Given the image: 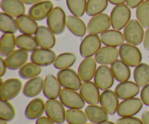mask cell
Instances as JSON below:
<instances>
[{
	"instance_id": "1",
	"label": "cell",
	"mask_w": 149,
	"mask_h": 124,
	"mask_svg": "<svg viewBox=\"0 0 149 124\" xmlns=\"http://www.w3.org/2000/svg\"><path fill=\"white\" fill-rule=\"evenodd\" d=\"M111 23L113 29L120 30L130 21L131 10L127 4L115 6L111 12Z\"/></svg>"
},
{
	"instance_id": "2",
	"label": "cell",
	"mask_w": 149,
	"mask_h": 124,
	"mask_svg": "<svg viewBox=\"0 0 149 124\" xmlns=\"http://www.w3.org/2000/svg\"><path fill=\"white\" fill-rule=\"evenodd\" d=\"M125 40L128 44L138 46L143 42L144 32L143 27L137 20H131L125 26L123 32Z\"/></svg>"
},
{
	"instance_id": "3",
	"label": "cell",
	"mask_w": 149,
	"mask_h": 124,
	"mask_svg": "<svg viewBox=\"0 0 149 124\" xmlns=\"http://www.w3.org/2000/svg\"><path fill=\"white\" fill-rule=\"evenodd\" d=\"M66 15L61 7H55L47 18V27L55 35L62 34L66 26Z\"/></svg>"
},
{
	"instance_id": "4",
	"label": "cell",
	"mask_w": 149,
	"mask_h": 124,
	"mask_svg": "<svg viewBox=\"0 0 149 124\" xmlns=\"http://www.w3.org/2000/svg\"><path fill=\"white\" fill-rule=\"evenodd\" d=\"M57 78L64 89L78 91L80 90L82 86V81L79 74L71 68L63 69L58 71Z\"/></svg>"
},
{
	"instance_id": "5",
	"label": "cell",
	"mask_w": 149,
	"mask_h": 124,
	"mask_svg": "<svg viewBox=\"0 0 149 124\" xmlns=\"http://www.w3.org/2000/svg\"><path fill=\"white\" fill-rule=\"evenodd\" d=\"M119 57L123 62L130 67H136L141 64L142 54L141 50L135 45L123 44L119 49Z\"/></svg>"
},
{
	"instance_id": "6",
	"label": "cell",
	"mask_w": 149,
	"mask_h": 124,
	"mask_svg": "<svg viewBox=\"0 0 149 124\" xmlns=\"http://www.w3.org/2000/svg\"><path fill=\"white\" fill-rule=\"evenodd\" d=\"M45 113L47 116L55 123L63 124L65 121V111L64 105L57 100H48L45 103Z\"/></svg>"
},
{
	"instance_id": "7",
	"label": "cell",
	"mask_w": 149,
	"mask_h": 124,
	"mask_svg": "<svg viewBox=\"0 0 149 124\" xmlns=\"http://www.w3.org/2000/svg\"><path fill=\"white\" fill-rule=\"evenodd\" d=\"M101 39L97 34L87 35L80 44V55L84 58L95 55L101 48Z\"/></svg>"
},
{
	"instance_id": "8",
	"label": "cell",
	"mask_w": 149,
	"mask_h": 124,
	"mask_svg": "<svg viewBox=\"0 0 149 124\" xmlns=\"http://www.w3.org/2000/svg\"><path fill=\"white\" fill-rule=\"evenodd\" d=\"M60 101L68 109H82L85 106L86 102L80 93L68 89H63L60 94Z\"/></svg>"
},
{
	"instance_id": "9",
	"label": "cell",
	"mask_w": 149,
	"mask_h": 124,
	"mask_svg": "<svg viewBox=\"0 0 149 124\" xmlns=\"http://www.w3.org/2000/svg\"><path fill=\"white\" fill-rule=\"evenodd\" d=\"M94 83L100 90L109 89L114 83V76L108 65H100L97 68L94 77Z\"/></svg>"
},
{
	"instance_id": "10",
	"label": "cell",
	"mask_w": 149,
	"mask_h": 124,
	"mask_svg": "<svg viewBox=\"0 0 149 124\" xmlns=\"http://www.w3.org/2000/svg\"><path fill=\"white\" fill-rule=\"evenodd\" d=\"M23 84L18 78H9L6 81H1L0 87L1 100H11L17 97L22 89Z\"/></svg>"
},
{
	"instance_id": "11",
	"label": "cell",
	"mask_w": 149,
	"mask_h": 124,
	"mask_svg": "<svg viewBox=\"0 0 149 124\" xmlns=\"http://www.w3.org/2000/svg\"><path fill=\"white\" fill-rule=\"evenodd\" d=\"M143 105V103L140 98L133 97L125 100L119 103L117 114L120 117H132L141 111Z\"/></svg>"
},
{
	"instance_id": "12",
	"label": "cell",
	"mask_w": 149,
	"mask_h": 124,
	"mask_svg": "<svg viewBox=\"0 0 149 124\" xmlns=\"http://www.w3.org/2000/svg\"><path fill=\"white\" fill-rule=\"evenodd\" d=\"M111 26V18L107 14L101 13L93 16L87 25V31L90 34L103 33L109 29Z\"/></svg>"
},
{
	"instance_id": "13",
	"label": "cell",
	"mask_w": 149,
	"mask_h": 124,
	"mask_svg": "<svg viewBox=\"0 0 149 124\" xmlns=\"http://www.w3.org/2000/svg\"><path fill=\"white\" fill-rule=\"evenodd\" d=\"M119 99L115 91L110 89L105 90L100 94V105L109 115L113 116L117 113Z\"/></svg>"
},
{
	"instance_id": "14",
	"label": "cell",
	"mask_w": 149,
	"mask_h": 124,
	"mask_svg": "<svg viewBox=\"0 0 149 124\" xmlns=\"http://www.w3.org/2000/svg\"><path fill=\"white\" fill-rule=\"evenodd\" d=\"M53 3L49 0L42 1L33 4L29 10V15L36 21L47 18L53 10Z\"/></svg>"
},
{
	"instance_id": "15",
	"label": "cell",
	"mask_w": 149,
	"mask_h": 124,
	"mask_svg": "<svg viewBox=\"0 0 149 124\" xmlns=\"http://www.w3.org/2000/svg\"><path fill=\"white\" fill-rule=\"evenodd\" d=\"M56 57V54L51 49L39 48L32 52L31 60L41 67L49 66L54 63Z\"/></svg>"
},
{
	"instance_id": "16",
	"label": "cell",
	"mask_w": 149,
	"mask_h": 124,
	"mask_svg": "<svg viewBox=\"0 0 149 124\" xmlns=\"http://www.w3.org/2000/svg\"><path fill=\"white\" fill-rule=\"evenodd\" d=\"M80 94L89 105H97L100 103V89L92 81L84 82L80 89Z\"/></svg>"
},
{
	"instance_id": "17",
	"label": "cell",
	"mask_w": 149,
	"mask_h": 124,
	"mask_svg": "<svg viewBox=\"0 0 149 124\" xmlns=\"http://www.w3.org/2000/svg\"><path fill=\"white\" fill-rule=\"evenodd\" d=\"M62 86L60 84L58 78L52 74H49L45 77L44 82L43 94L48 100H56L60 97Z\"/></svg>"
},
{
	"instance_id": "18",
	"label": "cell",
	"mask_w": 149,
	"mask_h": 124,
	"mask_svg": "<svg viewBox=\"0 0 149 124\" xmlns=\"http://www.w3.org/2000/svg\"><path fill=\"white\" fill-rule=\"evenodd\" d=\"M35 38L41 48L51 49L55 46L56 43L55 33L45 26H41L38 28L37 31L35 33Z\"/></svg>"
},
{
	"instance_id": "19",
	"label": "cell",
	"mask_w": 149,
	"mask_h": 124,
	"mask_svg": "<svg viewBox=\"0 0 149 124\" xmlns=\"http://www.w3.org/2000/svg\"><path fill=\"white\" fill-rule=\"evenodd\" d=\"M97 71V62L92 57L84 58L78 68V74L83 82L90 81L95 77Z\"/></svg>"
},
{
	"instance_id": "20",
	"label": "cell",
	"mask_w": 149,
	"mask_h": 124,
	"mask_svg": "<svg viewBox=\"0 0 149 124\" xmlns=\"http://www.w3.org/2000/svg\"><path fill=\"white\" fill-rule=\"evenodd\" d=\"M119 56V50L116 47L105 46L100 48V50L95 55L97 63L100 65H111L113 62L117 60Z\"/></svg>"
},
{
	"instance_id": "21",
	"label": "cell",
	"mask_w": 149,
	"mask_h": 124,
	"mask_svg": "<svg viewBox=\"0 0 149 124\" xmlns=\"http://www.w3.org/2000/svg\"><path fill=\"white\" fill-rule=\"evenodd\" d=\"M115 93L122 100L133 98L140 92V87L132 81L120 82L115 88Z\"/></svg>"
},
{
	"instance_id": "22",
	"label": "cell",
	"mask_w": 149,
	"mask_h": 124,
	"mask_svg": "<svg viewBox=\"0 0 149 124\" xmlns=\"http://www.w3.org/2000/svg\"><path fill=\"white\" fill-rule=\"evenodd\" d=\"M29 59V54L22 49H17L6 57L5 62L7 68L10 70L20 69L27 62Z\"/></svg>"
},
{
	"instance_id": "23",
	"label": "cell",
	"mask_w": 149,
	"mask_h": 124,
	"mask_svg": "<svg viewBox=\"0 0 149 124\" xmlns=\"http://www.w3.org/2000/svg\"><path fill=\"white\" fill-rule=\"evenodd\" d=\"M84 112L88 120L93 124H102L109 120V113L103 107L97 105L87 106Z\"/></svg>"
},
{
	"instance_id": "24",
	"label": "cell",
	"mask_w": 149,
	"mask_h": 124,
	"mask_svg": "<svg viewBox=\"0 0 149 124\" xmlns=\"http://www.w3.org/2000/svg\"><path fill=\"white\" fill-rule=\"evenodd\" d=\"M17 29L23 34H35L38 30L37 23L29 15H22L16 18Z\"/></svg>"
},
{
	"instance_id": "25",
	"label": "cell",
	"mask_w": 149,
	"mask_h": 124,
	"mask_svg": "<svg viewBox=\"0 0 149 124\" xmlns=\"http://www.w3.org/2000/svg\"><path fill=\"white\" fill-rule=\"evenodd\" d=\"M45 111V103L41 98H35L28 104L25 110V116L29 120L38 119Z\"/></svg>"
},
{
	"instance_id": "26",
	"label": "cell",
	"mask_w": 149,
	"mask_h": 124,
	"mask_svg": "<svg viewBox=\"0 0 149 124\" xmlns=\"http://www.w3.org/2000/svg\"><path fill=\"white\" fill-rule=\"evenodd\" d=\"M111 69L114 78L119 82L127 81L130 78V68L122 60H117L113 62L111 65Z\"/></svg>"
},
{
	"instance_id": "27",
	"label": "cell",
	"mask_w": 149,
	"mask_h": 124,
	"mask_svg": "<svg viewBox=\"0 0 149 124\" xmlns=\"http://www.w3.org/2000/svg\"><path fill=\"white\" fill-rule=\"evenodd\" d=\"M1 8L7 14L16 17L26 12L24 3L20 0H1Z\"/></svg>"
},
{
	"instance_id": "28",
	"label": "cell",
	"mask_w": 149,
	"mask_h": 124,
	"mask_svg": "<svg viewBox=\"0 0 149 124\" xmlns=\"http://www.w3.org/2000/svg\"><path fill=\"white\" fill-rule=\"evenodd\" d=\"M100 39L103 44L106 46L117 47L123 44L125 42V37L122 32L119 30L112 29L103 32L100 35Z\"/></svg>"
},
{
	"instance_id": "29",
	"label": "cell",
	"mask_w": 149,
	"mask_h": 124,
	"mask_svg": "<svg viewBox=\"0 0 149 124\" xmlns=\"http://www.w3.org/2000/svg\"><path fill=\"white\" fill-rule=\"evenodd\" d=\"M45 80L40 76L31 78L25 84L23 94L27 97H35L43 91Z\"/></svg>"
},
{
	"instance_id": "30",
	"label": "cell",
	"mask_w": 149,
	"mask_h": 124,
	"mask_svg": "<svg viewBox=\"0 0 149 124\" xmlns=\"http://www.w3.org/2000/svg\"><path fill=\"white\" fill-rule=\"evenodd\" d=\"M66 27L74 35L83 37L87 32V27L81 19L74 15L68 16L66 18Z\"/></svg>"
},
{
	"instance_id": "31",
	"label": "cell",
	"mask_w": 149,
	"mask_h": 124,
	"mask_svg": "<svg viewBox=\"0 0 149 124\" xmlns=\"http://www.w3.org/2000/svg\"><path fill=\"white\" fill-rule=\"evenodd\" d=\"M16 46L19 49L26 52H32L38 49V42L36 38L29 34H22L16 38Z\"/></svg>"
},
{
	"instance_id": "32",
	"label": "cell",
	"mask_w": 149,
	"mask_h": 124,
	"mask_svg": "<svg viewBox=\"0 0 149 124\" xmlns=\"http://www.w3.org/2000/svg\"><path fill=\"white\" fill-rule=\"evenodd\" d=\"M16 39L13 33H4L0 39V54L1 57H7L15 51Z\"/></svg>"
},
{
	"instance_id": "33",
	"label": "cell",
	"mask_w": 149,
	"mask_h": 124,
	"mask_svg": "<svg viewBox=\"0 0 149 124\" xmlns=\"http://www.w3.org/2000/svg\"><path fill=\"white\" fill-rule=\"evenodd\" d=\"M135 82L140 87H143L149 84V65L141 63L135 67L133 73Z\"/></svg>"
},
{
	"instance_id": "34",
	"label": "cell",
	"mask_w": 149,
	"mask_h": 124,
	"mask_svg": "<svg viewBox=\"0 0 149 124\" xmlns=\"http://www.w3.org/2000/svg\"><path fill=\"white\" fill-rule=\"evenodd\" d=\"M6 12L0 13V30L4 33H15L17 30L16 20Z\"/></svg>"
},
{
	"instance_id": "35",
	"label": "cell",
	"mask_w": 149,
	"mask_h": 124,
	"mask_svg": "<svg viewBox=\"0 0 149 124\" xmlns=\"http://www.w3.org/2000/svg\"><path fill=\"white\" fill-rule=\"evenodd\" d=\"M77 60V57L74 53L65 52L58 55L55 59L53 65L55 68L58 70L70 68Z\"/></svg>"
},
{
	"instance_id": "36",
	"label": "cell",
	"mask_w": 149,
	"mask_h": 124,
	"mask_svg": "<svg viewBox=\"0 0 149 124\" xmlns=\"http://www.w3.org/2000/svg\"><path fill=\"white\" fill-rule=\"evenodd\" d=\"M108 4V0H87L86 13L87 15L92 17L101 14L106 10Z\"/></svg>"
},
{
	"instance_id": "37",
	"label": "cell",
	"mask_w": 149,
	"mask_h": 124,
	"mask_svg": "<svg viewBox=\"0 0 149 124\" xmlns=\"http://www.w3.org/2000/svg\"><path fill=\"white\" fill-rule=\"evenodd\" d=\"M42 68L34 62H28L19 70V75L23 79H31L37 77L42 73Z\"/></svg>"
},
{
	"instance_id": "38",
	"label": "cell",
	"mask_w": 149,
	"mask_h": 124,
	"mask_svg": "<svg viewBox=\"0 0 149 124\" xmlns=\"http://www.w3.org/2000/svg\"><path fill=\"white\" fill-rule=\"evenodd\" d=\"M65 120L70 124H85L88 118L85 112L80 109H68L65 114Z\"/></svg>"
},
{
	"instance_id": "39",
	"label": "cell",
	"mask_w": 149,
	"mask_h": 124,
	"mask_svg": "<svg viewBox=\"0 0 149 124\" xmlns=\"http://www.w3.org/2000/svg\"><path fill=\"white\" fill-rule=\"evenodd\" d=\"M15 117V110L7 100H0V120L10 122Z\"/></svg>"
},
{
	"instance_id": "40",
	"label": "cell",
	"mask_w": 149,
	"mask_h": 124,
	"mask_svg": "<svg viewBox=\"0 0 149 124\" xmlns=\"http://www.w3.org/2000/svg\"><path fill=\"white\" fill-rule=\"evenodd\" d=\"M87 0H66L67 7L69 11L77 17H82L86 12Z\"/></svg>"
},
{
	"instance_id": "41",
	"label": "cell",
	"mask_w": 149,
	"mask_h": 124,
	"mask_svg": "<svg viewBox=\"0 0 149 124\" xmlns=\"http://www.w3.org/2000/svg\"><path fill=\"white\" fill-rule=\"evenodd\" d=\"M136 17L143 28H149V2L143 1L136 10Z\"/></svg>"
},
{
	"instance_id": "42",
	"label": "cell",
	"mask_w": 149,
	"mask_h": 124,
	"mask_svg": "<svg viewBox=\"0 0 149 124\" xmlns=\"http://www.w3.org/2000/svg\"><path fill=\"white\" fill-rule=\"evenodd\" d=\"M116 124H143L142 120L136 117H122L117 120Z\"/></svg>"
},
{
	"instance_id": "43",
	"label": "cell",
	"mask_w": 149,
	"mask_h": 124,
	"mask_svg": "<svg viewBox=\"0 0 149 124\" xmlns=\"http://www.w3.org/2000/svg\"><path fill=\"white\" fill-rule=\"evenodd\" d=\"M141 99L144 105L149 106V84L143 87L141 91Z\"/></svg>"
},
{
	"instance_id": "44",
	"label": "cell",
	"mask_w": 149,
	"mask_h": 124,
	"mask_svg": "<svg viewBox=\"0 0 149 124\" xmlns=\"http://www.w3.org/2000/svg\"><path fill=\"white\" fill-rule=\"evenodd\" d=\"M143 1V0H127V5L130 7V8H136L138 7L141 3Z\"/></svg>"
},
{
	"instance_id": "45",
	"label": "cell",
	"mask_w": 149,
	"mask_h": 124,
	"mask_svg": "<svg viewBox=\"0 0 149 124\" xmlns=\"http://www.w3.org/2000/svg\"><path fill=\"white\" fill-rule=\"evenodd\" d=\"M55 123L52 120L47 116V117H40L36 121V124H55Z\"/></svg>"
},
{
	"instance_id": "46",
	"label": "cell",
	"mask_w": 149,
	"mask_h": 124,
	"mask_svg": "<svg viewBox=\"0 0 149 124\" xmlns=\"http://www.w3.org/2000/svg\"><path fill=\"white\" fill-rule=\"evenodd\" d=\"M7 65H6L5 60L2 57H0V76L2 77L7 72Z\"/></svg>"
},
{
	"instance_id": "47",
	"label": "cell",
	"mask_w": 149,
	"mask_h": 124,
	"mask_svg": "<svg viewBox=\"0 0 149 124\" xmlns=\"http://www.w3.org/2000/svg\"><path fill=\"white\" fill-rule=\"evenodd\" d=\"M143 46L146 50L149 51V28L145 32L143 39Z\"/></svg>"
},
{
	"instance_id": "48",
	"label": "cell",
	"mask_w": 149,
	"mask_h": 124,
	"mask_svg": "<svg viewBox=\"0 0 149 124\" xmlns=\"http://www.w3.org/2000/svg\"><path fill=\"white\" fill-rule=\"evenodd\" d=\"M142 120L143 124H149V111H145L142 114Z\"/></svg>"
},
{
	"instance_id": "49",
	"label": "cell",
	"mask_w": 149,
	"mask_h": 124,
	"mask_svg": "<svg viewBox=\"0 0 149 124\" xmlns=\"http://www.w3.org/2000/svg\"><path fill=\"white\" fill-rule=\"evenodd\" d=\"M111 4L113 5H119V4H123L126 2L127 0H108Z\"/></svg>"
},
{
	"instance_id": "50",
	"label": "cell",
	"mask_w": 149,
	"mask_h": 124,
	"mask_svg": "<svg viewBox=\"0 0 149 124\" xmlns=\"http://www.w3.org/2000/svg\"><path fill=\"white\" fill-rule=\"evenodd\" d=\"M20 1H23L26 4H34L39 1H42V0H20Z\"/></svg>"
},
{
	"instance_id": "51",
	"label": "cell",
	"mask_w": 149,
	"mask_h": 124,
	"mask_svg": "<svg viewBox=\"0 0 149 124\" xmlns=\"http://www.w3.org/2000/svg\"><path fill=\"white\" fill-rule=\"evenodd\" d=\"M102 124H116V123H114L113 122H111V121H106V122H105V123H103Z\"/></svg>"
},
{
	"instance_id": "52",
	"label": "cell",
	"mask_w": 149,
	"mask_h": 124,
	"mask_svg": "<svg viewBox=\"0 0 149 124\" xmlns=\"http://www.w3.org/2000/svg\"><path fill=\"white\" fill-rule=\"evenodd\" d=\"M0 124H7V121H4L3 120H0Z\"/></svg>"
},
{
	"instance_id": "53",
	"label": "cell",
	"mask_w": 149,
	"mask_h": 124,
	"mask_svg": "<svg viewBox=\"0 0 149 124\" xmlns=\"http://www.w3.org/2000/svg\"><path fill=\"white\" fill-rule=\"evenodd\" d=\"M85 124H93V123H85Z\"/></svg>"
},
{
	"instance_id": "54",
	"label": "cell",
	"mask_w": 149,
	"mask_h": 124,
	"mask_svg": "<svg viewBox=\"0 0 149 124\" xmlns=\"http://www.w3.org/2000/svg\"><path fill=\"white\" fill-rule=\"evenodd\" d=\"M146 1H148V2H149V0H146Z\"/></svg>"
},
{
	"instance_id": "55",
	"label": "cell",
	"mask_w": 149,
	"mask_h": 124,
	"mask_svg": "<svg viewBox=\"0 0 149 124\" xmlns=\"http://www.w3.org/2000/svg\"><path fill=\"white\" fill-rule=\"evenodd\" d=\"M68 124H70V123H68Z\"/></svg>"
}]
</instances>
